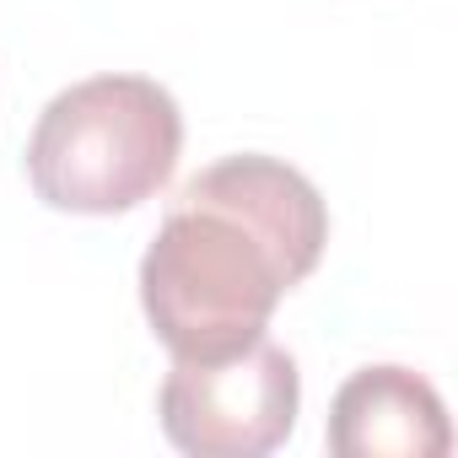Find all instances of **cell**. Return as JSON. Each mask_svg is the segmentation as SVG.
Listing matches in <instances>:
<instances>
[{
	"label": "cell",
	"mask_w": 458,
	"mask_h": 458,
	"mask_svg": "<svg viewBox=\"0 0 458 458\" xmlns=\"http://www.w3.org/2000/svg\"><path fill=\"white\" fill-rule=\"evenodd\" d=\"M302 410V377L292 351L254 340L221 361H173L157 394L162 431L194 458H259L276 453Z\"/></svg>",
	"instance_id": "3"
},
{
	"label": "cell",
	"mask_w": 458,
	"mask_h": 458,
	"mask_svg": "<svg viewBox=\"0 0 458 458\" xmlns=\"http://www.w3.org/2000/svg\"><path fill=\"white\" fill-rule=\"evenodd\" d=\"M447 447L442 394L410 367H361L329 404V453L340 458H442Z\"/></svg>",
	"instance_id": "4"
},
{
	"label": "cell",
	"mask_w": 458,
	"mask_h": 458,
	"mask_svg": "<svg viewBox=\"0 0 458 458\" xmlns=\"http://www.w3.org/2000/svg\"><path fill=\"white\" fill-rule=\"evenodd\" d=\"M183 151V114L151 76H87L33 124L28 178L44 205L114 216L151 199Z\"/></svg>",
	"instance_id": "2"
},
{
	"label": "cell",
	"mask_w": 458,
	"mask_h": 458,
	"mask_svg": "<svg viewBox=\"0 0 458 458\" xmlns=\"http://www.w3.org/2000/svg\"><path fill=\"white\" fill-rule=\"evenodd\" d=\"M329 249V205L281 157H221L194 173L140 259V308L173 361H221L254 345L281 297Z\"/></svg>",
	"instance_id": "1"
}]
</instances>
